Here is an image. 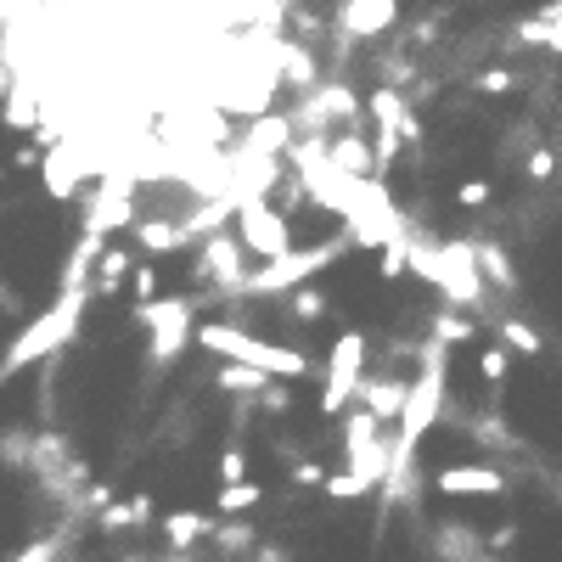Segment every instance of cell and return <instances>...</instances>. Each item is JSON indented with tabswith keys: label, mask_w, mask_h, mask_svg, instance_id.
Listing matches in <instances>:
<instances>
[{
	"label": "cell",
	"mask_w": 562,
	"mask_h": 562,
	"mask_svg": "<svg viewBox=\"0 0 562 562\" xmlns=\"http://www.w3.org/2000/svg\"><path fill=\"white\" fill-rule=\"evenodd\" d=\"M85 299H90V288H63L57 293V304L45 310V315H34L23 333L12 338V349H7V360H0V389H7L18 371H29V366H40L45 355H57V349H68L74 338H79V315H85Z\"/></svg>",
	"instance_id": "cell-1"
},
{
	"label": "cell",
	"mask_w": 562,
	"mask_h": 562,
	"mask_svg": "<svg viewBox=\"0 0 562 562\" xmlns=\"http://www.w3.org/2000/svg\"><path fill=\"white\" fill-rule=\"evenodd\" d=\"M405 270L422 276L434 293H445L461 310H473L484 299V276H479V248L473 243H411L405 237Z\"/></svg>",
	"instance_id": "cell-2"
},
{
	"label": "cell",
	"mask_w": 562,
	"mask_h": 562,
	"mask_svg": "<svg viewBox=\"0 0 562 562\" xmlns=\"http://www.w3.org/2000/svg\"><path fill=\"white\" fill-rule=\"evenodd\" d=\"M198 344H203L209 355H220L225 366H254V371H265V378H281V383H293V378H304V371H310V360H304L299 349L270 344V338H254V333H243V326H231V321H203V326H198Z\"/></svg>",
	"instance_id": "cell-3"
},
{
	"label": "cell",
	"mask_w": 562,
	"mask_h": 562,
	"mask_svg": "<svg viewBox=\"0 0 562 562\" xmlns=\"http://www.w3.org/2000/svg\"><path fill=\"white\" fill-rule=\"evenodd\" d=\"M439 411H445V371H439V344H434L428 366H422V378L411 383L405 411H400V428H394V473H389V484H394L400 473H411L416 445L428 439V428L439 422ZM389 484H383V490H389Z\"/></svg>",
	"instance_id": "cell-4"
},
{
	"label": "cell",
	"mask_w": 562,
	"mask_h": 562,
	"mask_svg": "<svg viewBox=\"0 0 562 562\" xmlns=\"http://www.w3.org/2000/svg\"><path fill=\"white\" fill-rule=\"evenodd\" d=\"M349 248H355L349 237H326V243H315V248H293V254H281V259L248 270V281H243L237 293H243V299H281V293H299L310 276H321L326 265H338Z\"/></svg>",
	"instance_id": "cell-5"
},
{
	"label": "cell",
	"mask_w": 562,
	"mask_h": 562,
	"mask_svg": "<svg viewBox=\"0 0 562 562\" xmlns=\"http://www.w3.org/2000/svg\"><path fill=\"white\" fill-rule=\"evenodd\" d=\"M135 321L147 326V366L164 371L186 355V344H198V326H192V299H153V304H135Z\"/></svg>",
	"instance_id": "cell-6"
},
{
	"label": "cell",
	"mask_w": 562,
	"mask_h": 562,
	"mask_svg": "<svg viewBox=\"0 0 562 562\" xmlns=\"http://www.w3.org/2000/svg\"><path fill=\"white\" fill-rule=\"evenodd\" d=\"M124 225H135V175H130V169H113V175L97 180V192H90V209H85V231H79V237H90V243L108 248Z\"/></svg>",
	"instance_id": "cell-7"
},
{
	"label": "cell",
	"mask_w": 562,
	"mask_h": 562,
	"mask_svg": "<svg viewBox=\"0 0 562 562\" xmlns=\"http://www.w3.org/2000/svg\"><path fill=\"white\" fill-rule=\"evenodd\" d=\"M237 243H243V254L270 265L281 254H293V225H288V214H281L270 198H254V203L237 209Z\"/></svg>",
	"instance_id": "cell-8"
},
{
	"label": "cell",
	"mask_w": 562,
	"mask_h": 562,
	"mask_svg": "<svg viewBox=\"0 0 562 562\" xmlns=\"http://www.w3.org/2000/svg\"><path fill=\"white\" fill-rule=\"evenodd\" d=\"M360 366H366V333H338L326 355V389H321V416H344V405L360 394Z\"/></svg>",
	"instance_id": "cell-9"
},
{
	"label": "cell",
	"mask_w": 562,
	"mask_h": 562,
	"mask_svg": "<svg viewBox=\"0 0 562 562\" xmlns=\"http://www.w3.org/2000/svg\"><path fill=\"white\" fill-rule=\"evenodd\" d=\"M355 113H360V102H355V90H349V85H315V97H310V102L299 108L293 130L304 124V130L326 135L333 124H355Z\"/></svg>",
	"instance_id": "cell-10"
},
{
	"label": "cell",
	"mask_w": 562,
	"mask_h": 562,
	"mask_svg": "<svg viewBox=\"0 0 562 562\" xmlns=\"http://www.w3.org/2000/svg\"><path fill=\"white\" fill-rule=\"evenodd\" d=\"M394 23H400V0H344L338 7L344 40H383Z\"/></svg>",
	"instance_id": "cell-11"
},
{
	"label": "cell",
	"mask_w": 562,
	"mask_h": 562,
	"mask_svg": "<svg viewBox=\"0 0 562 562\" xmlns=\"http://www.w3.org/2000/svg\"><path fill=\"white\" fill-rule=\"evenodd\" d=\"M40 180H45V198H52V203H74V198H79L85 164H79V153H74V140H57V147L40 158Z\"/></svg>",
	"instance_id": "cell-12"
},
{
	"label": "cell",
	"mask_w": 562,
	"mask_h": 562,
	"mask_svg": "<svg viewBox=\"0 0 562 562\" xmlns=\"http://www.w3.org/2000/svg\"><path fill=\"white\" fill-rule=\"evenodd\" d=\"M198 276L214 281L220 293H225V288L237 293L243 281H248V270H243V243H237V237H209V243H203V259H198Z\"/></svg>",
	"instance_id": "cell-13"
},
{
	"label": "cell",
	"mask_w": 562,
	"mask_h": 562,
	"mask_svg": "<svg viewBox=\"0 0 562 562\" xmlns=\"http://www.w3.org/2000/svg\"><path fill=\"white\" fill-rule=\"evenodd\" d=\"M326 158H333L338 175L349 180H378V153L360 130H344V135H326Z\"/></svg>",
	"instance_id": "cell-14"
},
{
	"label": "cell",
	"mask_w": 562,
	"mask_h": 562,
	"mask_svg": "<svg viewBox=\"0 0 562 562\" xmlns=\"http://www.w3.org/2000/svg\"><path fill=\"white\" fill-rule=\"evenodd\" d=\"M434 490L439 495H501L506 473H501V467H439Z\"/></svg>",
	"instance_id": "cell-15"
},
{
	"label": "cell",
	"mask_w": 562,
	"mask_h": 562,
	"mask_svg": "<svg viewBox=\"0 0 562 562\" xmlns=\"http://www.w3.org/2000/svg\"><path fill=\"white\" fill-rule=\"evenodd\" d=\"M371 119H378V135H389V140H416V113H411V102L400 97V90H371Z\"/></svg>",
	"instance_id": "cell-16"
},
{
	"label": "cell",
	"mask_w": 562,
	"mask_h": 562,
	"mask_svg": "<svg viewBox=\"0 0 562 562\" xmlns=\"http://www.w3.org/2000/svg\"><path fill=\"white\" fill-rule=\"evenodd\" d=\"M360 394H366V411L378 416V422H400V411H405V394H411V383H394V378H378V383H360Z\"/></svg>",
	"instance_id": "cell-17"
},
{
	"label": "cell",
	"mask_w": 562,
	"mask_h": 562,
	"mask_svg": "<svg viewBox=\"0 0 562 562\" xmlns=\"http://www.w3.org/2000/svg\"><path fill=\"white\" fill-rule=\"evenodd\" d=\"M203 535H209V518H203V512H169V518H164V540L175 546V557H186Z\"/></svg>",
	"instance_id": "cell-18"
},
{
	"label": "cell",
	"mask_w": 562,
	"mask_h": 562,
	"mask_svg": "<svg viewBox=\"0 0 562 562\" xmlns=\"http://www.w3.org/2000/svg\"><path fill=\"white\" fill-rule=\"evenodd\" d=\"M186 237H192L186 225H164V220L135 225V248H147V254H180V248H186Z\"/></svg>",
	"instance_id": "cell-19"
},
{
	"label": "cell",
	"mask_w": 562,
	"mask_h": 562,
	"mask_svg": "<svg viewBox=\"0 0 562 562\" xmlns=\"http://www.w3.org/2000/svg\"><path fill=\"white\" fill-rule=\"evenodd\" d=\"M495 338H501L506 355H540V349H546L540 333H535V326H524L518 315H501V321H495Z\"/></svg>",
	"instance_id": "cell-20"
},
{
	"label": "cell",
	"mask_w": 562,
	"mask_h": 562,
	"mask_svg": "<svg viewBox=\"0 0 562 562\" xmlns=\"http://www.w3.org/2000/svg\"><path fill=\"white\" fill-rule=\"evenodd\" d=\"M124 270H135V254L130 248H108L102 254V270H90V293H119Z\"/></svg>",
	"instance_id": "cell-21"
},
{
	"label": "cell",
	"mask_w": 562,
	"mask_h": 562,
	"mask_svg": "<svg viewBox=\"0 0 562 562\" xmlns=\"http://www.w3.org/2000/svg\"><path fill=\"white\" fill-rule=\"evenodd\" d=\"M265 501V490L259 484H220V501H214V512H220V518H237V512H254Z\"/></svg>",
	"instance_id": "cell-22"
},
{
	"label": "cell",
	"mask_w": 562,
	"mask_h": 562,
	"mask_svg": "<svg viewBox=\"0 0 562 562\" xmlns=\"http://www.w3.org/2000/svg\"><path fill=\"white\" fill-rule=\"evenodd\" d=\"M276 63H281V79L288 85H310L315 79V57L304 45H276Z\"/></svg>",
	"instance_id": "cell-23"
},
{
	"label": "cell",
	"mask_w": 562,
	"mask_h": 562,
	"mask_svg": "<svg viewBox=\"0 0 562 562\" xmlns=\"http://www.w3.org/2000/svg\"><path fill=\"white\" fill-rule=\"evenodd\" d=\"M479 276H484V281H495V288H506V293L518 288V276H512V265H506V248H495V243H484V248H479Z\"/></svg>",
	"instance_id": "cell-24"
},
{
	"label": "cell",
	"mask_w": 562,
	"mask_h": 562,
	"mask_svg": "<svg viewBox=\"0 0 562 562\" xmlns=\"http://www.w3.org/2000/svg\"><path fill=\"white\" fill-rule=\"evenodd\" d=\"M265 383L270 378H265V371H254V366H225L220 371V389L225 394H265Z\"/></svg>",
	"instance_id": "cell-25"
},
{
	"label": "cell",
	"mask_w": 562,
	"mask_h": 562,
	"mask_svg": "<svg viewBox=\"0 0 562 562\" xmlns=\"http://www.w3.org/2000/svg\"><path fill=\"white\" fill-rule=\"evenodd\" d=\"M7 124H12V130H34V124H40L34 97H29V90H18V85L7 90Z\"/></svg>",
	"instance_id": "cell-26"
},
{
	"label": "cell",
	"mask_w": 562,
	"mask_h": 562,
	"mask_svg": "<svg viewBox=\"0 0 562 562\" xmlns=\"http://www.w3.org/2000/svg\"><path fill=\"white\" fill-rule=\"evenodd\" d=\"M461 338H473V315H439V321H434V344H439V349H450V344H461Z\"/></svg>",
	"instance_id": "cell-27"
},
{
	"label": "cell",
	"mask_w": 562,
	"mask_h": 562,
	"mask_svg": "<svg viewBox=\"0 0 562 562\" xmlns=\"http://www.w3.org/2000/svg\"><path fill=\"white\" fill-rule=\"evenodd\" d=\"M506 371H512V355H506L501 344H490V349L479 355V378H484L490 389H501V383H506Z\"/></svg>",
	"instance_id": "cell-28"
},
{
	"label": "cell",
	"mask_w": 562,
	"mask_h": 562,
	"mask_svg": "<svg viewBox=\"0 0 562 562\" xmlns=\"http://www.w3.org/2000/svg\"><path fill=\"white\" fill-rule=\"evenodd\" d=\"M147 512H153V501H147V495H135V501L113 506V512H108L102 524H108V529H130V524H147Z\"/></svg>",
	"instance_id": "cell-29"
},
{
	"label": "cell",
	"mask_w": 562,
	"mask_h": 562,
	"mask_svg": "<svg viewBox=\"0 0 562 562\" xmlns=\"http://www.w3.org/2000/svg\"><path fill=\"white\" fill-rule=\"evenodd\" d=\"M248 479V450L243 445H225L220 450V484H243Z\"/></svg>",
	"instance_id": "cell-30"
},
{
	"label": "cell",
	"mask_w": 562,
	"mask_h": 562,
	"mask_svg": "<svg viewBox=\"0 0 562 562\" xmlns=\"http://www.w3.org/2000/svg\"><path fill=\"white\" fill-rule=\"evenodd\" d=\"M321 315H326V293L299 288V293H293V321H304V326H310V321H321Z\"/></svg>",
	"instance_id": "cell-31"
},
{
	"label": "cell",
	"mask_w": 562,
	"mask_h": 562,
	"mask_svg": "<svg viewBox=\"0 0 562 562\" xmlns=\"http://www.w3.org/2000/svg\"><path fill=\"white\" fill-rule=\"evenodd\" d=\"M540 29H546V40H540V45H546L551 57H562V0H551V7L540 12Z\"/></svg>",
	"instance_id": "cell-32"
},
{
	"label": "cell",
	"mask_w": 562,
	"mask_h": 562,
	"mask_svg": "<svg viewBox=\"0 0 562 562\" xmlns=\"http://www.w3.org/2000/svg\"><path fill=\"white\" fill-rule=\"evenodd\" d=\"M130 293H135V304H153V293H158V270H153V265H135V270H130Z\"/></svg>",
	"instance_id": "cell-33"
},
{
	"label": "cell",
	"mask_w": 562,
	"mask_h": 562,
	"mask_svg": "<svg viewBox=\"0 0 562 562\" xmlns=\"http://www.w3.org/2000/svg\"><path fill=\"white\" fill-rule=\"evenodd\" d=\"M473 85L484 90V97H501V90H512V74H506V68H484Z\"/></svg>",
	"instance_id": "cell-34"
},
{
	"label": "cell",
	"mask_w": 562,
	"mask_h": 562,
	"mask_svg": "<svg viewBox=\"0 0 562 562\" xmlns=\"http://www.w3.org/2000/svg\"><path fill=\"white\" fill-rule=\"evenodd\" d=\"M456 203H461V209H484V203H490V186H484V180H467L461 192H456Z\"/></svg>",
	"instance_id": "cell-35"
},
{
	"label": "cell",
	"mask_w": 562,
	"mask_h": 562,
	"mask_svg": "<svg viewBox=\"0 0 562 562\" xmlns=\"http://www.w3.org/2000/svg\"><path fill=\"white\" fill-rule=\"evenodd\" d=\"M529 175H535V180H551V175H557V158H551L546 147H535V153H529Z\"/></svg>",
	"instance_id": "cell-36"
},
{
	"label": "cell",
	"mask_w": 562,
	"mask_h": 562,
	"mask_svg": "<svg viewBox=\"0 0 562 562\" xmlns=\"http://www.w3.org/2000/svg\"><path fill=\"white\" fill-rule=\"evenodd\" d=\"M0 90H12V74H7V57H0Z\"/></svg>",
	"instance_id": "cell-37"
},
{
	"label": "cell",
	"mask_w": 562,
	"mask_h": 562,
	"mask_svg": "<svg viewBox=\"0 0 562 562\" xmlns=\"http://www.w3.org/2000/svg\"><path fill=\"white\" fill-rule=\"evenodd\" d=\"M164 562H198V557H192V551H186V557H164Z\"/></svg>",
	"instance_id": "cell-38"
}]
</instances>
